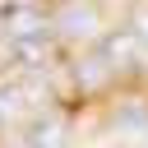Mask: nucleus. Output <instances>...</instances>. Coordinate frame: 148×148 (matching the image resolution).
<instances>
[{
	"instance_id": "nucleus-1",
	"label": "nucleus",
	"mask_w": 148,
	"mask_h": 148,
	"mask_svg": "<svg viewBox=\"0 0 148 148\" xmlns=\"http://www.w3.org/2000/svg\"><path fill=\"white\" fill-rule=\"evenodd\" d=\"M51 56V37L46 32H32V37H9V46H5V60L9 65H42Z\"/></svg>"
},
{
	"instance_id": "nucleus-2",
	"label": "nucleus",
	"mask_w": 148,
	"mask_h": 148,
	"mask_svg": "<svg viewBox=\"0 0 148 148\" xmlns=\"http://www.w3.org/2000/svg\"><path fill=\"white\" fill-rule=\"evenodd\" d=\"M0 18H5V32H9V37H32V32H46L42 9H32V5H9V9H0Z\"/></svg>"
},
{
	"instance_id": "nucleus-3",
	"label": "nucleus",
	"mask_w": 148,
	"mask_h": 148,
	"mask_svg": "<svg viewBox=\"0 0 148 148\" xmlns=\"http://www.w3.org/2000/svg\"><path fill=\"white\" fill-rule=\"evenodd\" d=\"M56 23H60V32H69V37H88V32L97 28V9L65 5V9H56Z\"/></svg>"
},
{
	"instance_id": "nucleus-4",
	"label": "nucleus",
	"mask_w": 148,
	"mask_h": 148,
	"mask_svg": "<svg viewBox=\"0 0 148 148\" xmlns=\"http://www.w3.org/2000/svg\"><path fill=\"white\" fill-rule=\"evenodd\" d=\"M28 148H65V125H60L56 116L32 120V130H28Z\"/></svg>"
},
{
	"instance_id": "nucleus-5",
	"label": "nucleus",
	"mask_w": 148,
	"mask_h": 148,
	"mask_svg": "<svg viewBox=\"0 0 148 148\" xmlns=\"http://www.w3.org/2000/svg\"><path fill=\"white\" fill-rule=\"evenodd\" d=\"M134 46H139V37H134V32H120V37L106 42V56H102V60H106V65H111V60H130Z\"/></svg>"
},
{
	"instance_id": "nucleus-6",
	"label": "nucleus",
	"mask_w": 148,
	"mask_h": 148,
	"mask_svg": "<svg viewBox=\"0 0 148 148\" xmlns=\"http://www.w3.org/2000/svg\"><path fill=\"white\" fill-rule=\"evenodd\" d=\"M102 79H106V60H102V56H92V60H83V65H79V83H88V88H92V83H102Z\"/></svg>"
},
{
	"instance_id": "nucleus-7",
	"label": "nucleus",
	"mask_w": 148,
	"mask_h": 148,
	"mask_svg": "<svg viewBox=\"0 0 148 148\" xmlns=\"http://www.w3.org/2000/svg\"><path fill=\"white\" fill-rule=\"evenodd\" d=\"M134 37H139V42H148V9L139 14V32H134Z\"/></svg>"
}]
</instances>
